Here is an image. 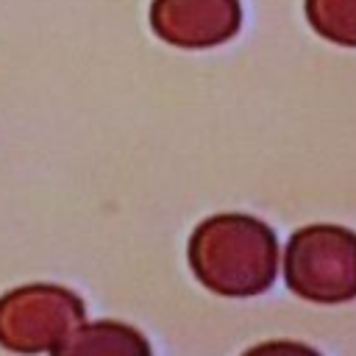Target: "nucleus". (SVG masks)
<instances>
[{
  "label": "nucleus",
  "mask_w": 356,
  "mask_h": 356,
  "mask_svg": "<svg viewBox=\"0 0 356 356\" xmlns=\"http://www.w3.org/2000/svg\"><path fill=\"white\" fill-rule=\"evenodd\" d=\"M186 261L200 286L222 298H253L273 286L278 242L267 222L225 211L206 217L189 236Z\"/></svg>",
  "instance_id": "1"
},
{
  "label": "nucleus",
  "mask_w": 356,
  "mask_h": 356,
  "mask_svg": "<svg viewBox=\"0 0 356 356\" xmlns=\"http://www.w3.org/2000/svg\"><path fill=\"white\" fill-rule=\"evenodd\" d=\"M286 286L312 303L334 306L356 298V231L314 222L289 236L284 253Z\"/></svg>",
  "instance_id": "2"
},
{
  "label": "nucleus",
  "mask_w": 356,
  "mask_h": 356,
  "mask_svg": "<svg viewBox=\"0 0 356 356\" xmlns=\"http://www.w3.org/2000/svg\"><path fill=\"white\" fill-rule=\"evenodd\" d=\"M242 25L239 0H153V33L184 50H206L236 36Z\"/></svg>",
  "instance_id": "3"
},
{
  "label": "nucleus",
  "mask_w": 356,
  "mask_h": 356,
  "mask_svg": "<svg viewBox=\"0 0 356 356\" xmlns=\"http://www.w3.org/2000/svg\"><path fill=\"white\" fill-rule=\"evenodd\" d=\"M58 356H150L147 339L122 323H95L75 334Z\"/></svg>",
  "instance_id": "4"
},
{
  "label": "nucleus",
  "mask_w": 356,
  "mask_h": 356,
  "mask_svg": "<svg viewBox=\"0 0 356 356\" xmlns=\"http://www.w3.org/2000/svg\"><path fill=\"white\" fill-rule=\"evenodd\" d=\"M306 19L323 39L356 47V0H306Z\"/></svg>",
  "instance_id": "5"
},
{
  "label": "nucleus",
  "mask_w": 356,
  "mask_h": 356,
  "mask_svg": "<svg viewBox=\"0 0 356 356\" xmlns=\"http://www.w3.org/2000/svg\"><path fill=\"white\" fill-rule=\"evenodd\" d=\"M242 356H320L312 345L303 342H292V339H273V342H261L253 345L250 350H245Z\"/></svg>",
  "instance_id": "6"
}]
</instances>
